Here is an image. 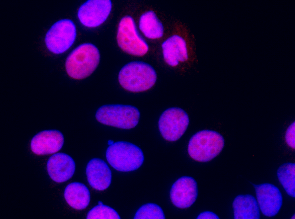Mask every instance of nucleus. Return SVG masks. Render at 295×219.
Here are the masks:
<instances>
[{
  "mask_svg": "<svg viewBox=\"0 0 295 219\" xmlns=\"http://www.w3.org/2000/svg\"><path fill=\"white\" fill-rule=\"evenodd\" d=\"M99 61L100 54L97 48L91 43H84L73 50L67 57L65 69L71 78L82 79L95 70Z\"/></svg>",
  "mask_w": 295,
  "mask_h": 219,
  "instance_id": "nucleus-1",
  "label": "nucleus"
},
{
  "mask_svg": "<svg viewBox=\"0 0 295 219\" xmlns=\"http://www.w3.org/2000/svg\"><path fill=\"white\" fill-rule=\"evenodd\" d=\"M156 80V73L149 64L142 62H130L120 70L118 81L125 90L140 92L151 88Z\"/></svg>",
  "mask_w": 295,
  "mask_h": 219,
  "instance_id": "nucleus-2",
  "label": "nucleus"
},
{
  "mask_svg": "<svg viewBox=\"0 0 295 219\" xmlns=\"http://www.w3.org/2000/svg\"><path fill=\"white\" fill-rule=\"evenodd\" d=\"M224 146V139L219 133L203 130L191 137L188 146V152L194 160L207 162L218 155Z\"/></svg>",
  "mask_w": 295,
  "mask_h": 219,
  "instance_id": "nucleus-3",
  "label": "nucleus"
},
{
  "mask_svg": "<svg viewBox=\"0 0 295 219\" xmlns=\"http://www.w3.org/2000/svg\"><path fill=\"white\" fill-rule=\"evenodd\" d=\"M106 156L113 168L123 172L137 169L144 160L143 152L139 147L124 141H118L110 145L107 149Z\"/></svg>",
  "mask_w": 295,
  "mask_h": 219,
  "instance_id": "nucleus-4",
  "label": "nucleus"
},
{
  "mask_svg": "<svg viewBox=\"0 0 295 219\" xmlns=\"http://www.w3.org/2000/svg\"><path fill=\"white\" fill-rule=\"evenodd\" d=\"M95 117L103 124L130 129L138 124L140 112L137 108L131 105H105L97 110Z\"/></svg>",
  "mask_w": 295,
  "mask_h": 219,
  "instance_id": "nucleus-5",
  "label": "nucleus"
},
{
  "mask_svg": "<svg viewBox=\"0 0 295 219\" xmlns=\"http://www.w3.org/2000/svg\"><path fill=\"white\" fill-rule=\"evenodd\" d=\"M119 47L126 53L142 56L148 50L146 42L139 35L133 19L125 16L120 21L117 36Z\"/></svg>",
  "mask_w": 295,
  "mask_h": 219,
  "instance_id": "nucleus-6",
  "label": "nucleus"
},
{
  "mask_svg": "<svg viewBox=\"0 0 295 219\" xmlns=\"http://www.w3.org/2000/svg\"><path fill=\"white\" fill-rule=\"evenodd\" d=\"M76 36L74 23L69 19L55 23L46 34L45 42L48 49L56 54H61L73 44Z\"/></svg>",
  "mask_w": 295,
  "mask_h": 219,
  "instance_id": "nucleus-7",
  "label": "nucleus"
},
{
  "mask_svg": "<svg viewBox=\"0 0 295 219\" xmlns=\"http://www.w3.org/2000/svg\"><path fill=\"white\" fill-rule=\"evenodd\" d=\"M189 122L188 116L183 110L170 108L161 114L158 122L159 129L166 140L175 141L184 134Z\"/></svg>",
  "mask_w": 295,
  "mask_h": 219,
  "instance_id": "nucleus-8",
  "label": "nucleus"
},
{
  "mask_svg": "<svg viewBox=\"0 0 295 219\" xmlns=\"http://www.w3.org/2000/svg\"><path fill=\"white\" fill-rule=\"evenodd\" d=\"M111 9L110 0H88L80 7L77 16L84 26L95 28L106 21Z\"/></svg>",
  "mask_w": 295,
  "mask_h": 219,
  "instance_id": "nucleus-9",
  "label": "nucleus"
},
{
  "mask_svg": "<svg viewBox=\"0 0 295 219\" xmlns=\"http://www.w3.org/2000/svg\"><path fill=\"white\" fill-rule=\"evenodd\" d=\"M253 186L258 206L262 213L267 217L275 216L282 204V196L278 188L270 184Z\"/></svg>",
  "mask_w": 295,
  "mask_h": 219,
  "instance_id": "nucleus-10",
  "label": "nucleus"
},
{
  "mask_svg": "<svg viewBox=\"0 0 295 219\" xmlns=\"http://www.w3.org/2000/svg\"><path fill=\"white\" fill-rule=\"evenodd\" d=\"M198 195L197 184L191 177L179 178L172 186L170 198L176 207L184 209L191 206L196 201Z\"/></svg>",
  "mask_w": 295,
  "mask_h": 219,
  "instance_id": "nucleus-11",
  "label": "nucleus"
},
{
  "mask_svg": "<svg viewBox=\"0 0 295 219\" xmlns=\"http://www.w3.org/2000/svg\"><path fill=\"white\" fill-rule=\"evenodd\" d=\"M64 137L57 130L41 131L32 139L30 148L33 153L38 155L52 154L58 152L62 147Z\"/></svg>",
  "mask_w": 295,
  "mask_h": 219,
  "instance_id": "nucleus-12",
  "label": "nucleus"
},
{
  "mask_svg": "<svg viewBox=\"0 0 295 219\" xmlns=\"http://www.w3.org/2000/svg\"><path fill=\"white\" fill-rule=\"evenodd\" d=\"M47 171L51 178L57 183L69 180L74 174L75 163L69 155L62 153L52 155L47 164Z\"/></svg>",
  "mask_w": 295,
  "mask_h": 219,
  "instance_id": "nucleus-13",
  "label": "nucleus"
},
{
  "mask_svg": "<svg viewBox=\"0 0 295 219\" xmlns=\"http://www.w3.org/2000/svg\"><path fill=\"white\" fill-rule=\"evenodd\" d=\"M86 174L89 184L96 190H103L111 184V170L106 163L101 159L95 158L88 162Z\"/></svg>",
  "mask_w": 295,
  "mask_h": 219,
  "instance_id": "nucleus-14",
  "label": "nucleus"
},
{
  "mask_svg": "<svg viewBox=\"0 0 295 219\" xmlns=\"http://www.w3.org/2000/svg\"><path fill=\"white\" fill-rule=\"evenodd\" d=\"M163 55L165 62L172 66L177 65L179 62L187 60L188 52L185 40L177 35H174L162 44Z\"/></svg>",
  "mask_w": 295,
  "mask_h": 219,
  "instance_id": "nucleus-15",
  "label": "nucleus"
},
{
  "mask_svg": "<svg viewBox=\"0 0 295 219\" xmlns=\"http://www.w3.org/2000/svg\"><path fill=\"white\" fill-rule=\"evenodd\" d=\"M234 219H259V207L255 197L251 195H239L233 203Z\"/></svg>",
  "mask_w": 295,
  "mask_h": 219,
  "instance_id": "nucleus-16",
  "label": "nucleus"
},
{
  "mask_svg": "<svg viewBox=\"0 0 295 219\" xmlns=\"http://www.w3.org/2000/svg\"><path fill=\"white\" fill-rule=\"evenodd\" d=\"M64 198L67 203L77 210L85 209L90 200V193L84 184L74 182L68 185L64 190Z\"/></svg>",
  "mask_w": 295,
  "mask_h": 219,
  "instance_id": "nucleus-17",
  "label": "nucleus"
},
{
  "mask_svg": "<svg viewBox=\"0 0 295 219\" xmlns=\"http://www.w3.org/2000/svg\"><path fill=\"white\" fill-rule=\"evenodd\" d=\"M139 28L145 36L150 39L159 38L163 34V26L153 11H148L141 15Z\"/></svg>",
  "mask_w": 295,
  "mask_h": 219,
  "instance_id": "nucleus-18",
  "label": "nucleus"
},
{
  "mask_svg": "<svg viewBox=\"0 0 295 219\" xmlns=\"http://www.w3.org/2000/svg\"><path fill=\"white\" fill-rule=\"evenodd\" d=\"M277 174L279 182L290 196L295 197V164L286 163L278 169Z\"/></svg>",
  "mask_w": 295,
  "mask_h": 219,
  "instance_id": "nucleus-19",
  "label": "nucleus"
},
{
  "mask_svg": "<svg viewBox=\"0 0 295 219\" xmlns=\"http://www.w3.org/2000/svg\"><path fill=\"white\" fill-rule=\"evenodd\" d=\"M135 219H164L163 211L155 204L148 203L141 206L137 211Z\"/></svg>",
  "mask_w": 295,
  "mask_h": 219,
  "instance_id": "nucleus-20",
  "label": "nucleus"
},
{
  "mask_svg": "<svg viewBox=\"0 0 295 219\" xmlns=\"http://www.w3.org/2000/svg\"><path fill=\"white\" fill-rule=\"evenodd\" d=\"M88 219H119L118 213L113 208L105 205H98L88 213Z\"/></svg>",
  "mask_w": 295,
  "mask_h": 219,
  "instance_id": "nucleus-21",
  "label": "nucleus"
},
{
  "mask_svg": "<svg viewBox=\"0 0 295 219\" xmlns=\"http://www.w3.org/2000/svg\"><path fill=\"white\" fill-rule=\"evenodd\" d=\"M295 123L291 124L287 129L285 140L289 146L293 149L295 148Z\"/></svg>",
  "mask_w": 295,
  "mask_h": 219,
  "instance_id": "nucleus-22",
  "label": "nucleus"
},
{
  "mask_svg": "<svg viewBox=\"0 0 295 219\" xmlns=\"http://www.w3.org/2000/svg\"><path fill=\"white\" fill-rule=\"evenodd\" d=\"M198 219H218L219 217L211 212H204L201 213L197 217Z\"/></svg>",
  "mask_w": 295,
  "mask_h": 219,
  "instance_id": "nucleus-23",
  "label": "nucleus"
},
{
  "mask_svg": "<svg viewBox=\"0 0 295 219\" xmlns=\"http://www.w3.org/2000/svg\"><path fill=\"white\" fill-rule=\"evenodd\" d=\"M108 143V144H109L110 145H112L114 143L113 141L112 140H109Z\"/></svg>",
  "mask_w": 295,
  "mask_h": 219,
  "instance_id": "nucleus-24",
  "label": "nucleus"
},
{
  "mask_svg": "<svg viewBox=\"0 0 295 219\" xmlns=\"http://www.w3.org/2000/svg\"><path fill=\"white\" fill-rule=\"evenodd\" d=\"M98 205H103V203L101 201H98Z\"/></svg>",
  "mask_w": 295,
  "mask_h": 219,
  "instance_id": "nucleus-25",
  "label": "nucleus"
},
{
  "mask_svg": "<svg viewBox=\"0 0 295 219\" xmlns=\"http://www.w3.org/2000/svg\"><path fill=\"white\" fill-rule=\"evenodd\" d=\"M292 219H295V215H294L292 218Z\"/></svg>",
  "mask_w": 295,
  "mask_h": 219,
  "instance_id": "nucleus-26",
  "label": "nucleus"
}]
</instances>
